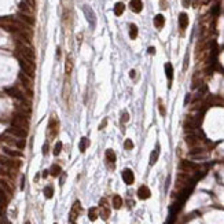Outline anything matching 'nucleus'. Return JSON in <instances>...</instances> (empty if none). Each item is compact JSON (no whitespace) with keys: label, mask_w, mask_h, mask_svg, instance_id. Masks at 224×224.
Segmentation results:
<instances>
[{"label":"nucleus","mask_w":224,"mask_h":224,"mask_svg":"<svg viewBox=\"0 0 224 224\" xmlns=\"http://www.w3.org/2000/svg\"><path fill=\"white\" fill-rule=\"evenodd\" d=\"M17 43V54L21 56H23V58L29 59V61L35 62L36 59V55H35V51H33V48L30 47V44H28V43H23L21 41V40H15Z\"/></svg>","instance_id":"1"},{"label":"nucleus","mask_w":224,"mask_h":224,"mask_svg":"<svg viewBox=\"0 0 224 224\" xmlns=\"http://www.w3.org/2000/svg\"><path fill=\"white\" fill-rule=\"evenodd\" d=\"M17 58H18L20 66H21V69H22L23 73L28 74V76H30V77H33V76H35V62L23 58V56L18 55V54H17Z\"/></svg>","instance_id":"2"},{"label":"nucleus","mask_w":224,"mask_h":224,"mask_svg":"<svg viewBox=\"0 0 224 224\" xmlns=\"http://www.w3.org/2000/svg\"><path fill=\"white\" fill-rule=\"evenodd\" d=\"M11 124H13L14 127H20V128H23V129L28 131V128H29V117L17 111V113L14 114L13 120H11Z\"/></svg>","instance_id":"3"},{"label":"nucleus","mask_w":224,"mask_h":224,"mask_svg":"<svg viewBox=\"0 0 224 224\" xmlns=\"http://www.w3.org/2000/svg\"><path fill=\"white\" fill-rule=\"evenodd\" d=\"M18 80H20V83L23 85V87L28 89V91L32 94V88H33V81H32V77L28 74H25L23 71H21L20 74H18Z\"/></svg>","instance_id":"4"},{"label":"nucleus","mask_w":224,"mask_h":224,"mask_svg":"<svg viewBox=\"0 0 224 224\" xmlns=\"http://www.w3.org/2000/svg\"><path fill=\"white\" fill-rule=\"evenodd\" d=\"M83 11H84V15L85 18H87V21L89 22V25H91V28H95V23H96V18H95V13L94 10H92L89 6H83Z\"/></svg>","instance_id":"5"},{"label":"nucleus","mask_w":224,"mask_h":224,"mask_svg":"<svg viewBox=\"0 0 224 224\" xmlns=\"http://www.w3.org/2000/svg\"><path fill=\"white\" fill-rule=\"evenodd\" d=\"M7 133L8 135H13V136L15 138H20V139H23V138L28 136V131L23 129V128H20V127H11L7 129Z\"/></svg>","instance_id":"6"},{"label":"nucleus","mask_w":224,"mask_h":224,"mask_svg":"<svg viewBox=\"0 0 224 224\" xmlns=\"http://www.w3.org/2000/svg\"><path fill=\"white\" fill-rule=\"evenodd\" d=\"M58 129H59V123L56 120L55 116H52L50 118V123H48V132H50V136L51 138H55L56 133H58Z\"/></svg>","instance_id":"7"},{"label":"nucleus","mask_w":224,"mask_h":224,"mask_svg":"<svg viewBox=\"0 0 224 224\" xmlns=\"http://www.w3.org/2000/svg\"><path fill=\"white\" fill-rule=\"evenodd\" d=\"M199 166L197 164L191 162V161H186L183 159L182 162H180V169H182L183 172H195V171H198Z\"/></svg>","instance_id":"8"},{"label":"nucleus","mask_w":224,"mask_h":224,"mask_svg":"<svg viewBox=\"0 0 224 224\" xmlns=\"http://www.w3.org/2000/svg\"><path fill=\"white\" fill-rule=\"evenodd\" d=\"M81 213V205H80V202L76 201L74 205H73V208H71L70 210V221L71 223H74V220L77 219V216Z\"/></svg>","instance_id":"9"},{"label":"nucleus","mask_w":224,"mask_h":224,"mask_svg":"<svg viewBox=\"0 0 224 224\" xmlns=\"http://www.w3.org/2000/svg\"><path fill=\"white\" fill-rule=\"evenodd\" d=\"M6 92L10 95V96H13V98H15V99H18V101H25V96L22 95V92H21L18 88H15V87L7 88Z\"/></svg>","instance_id":"10"},{"label":"nucleus","mask_w":224,"mask_h":224,"mask_svg":"<svg viewBox=\"0 0 224 224\" xmlns=\"http://www.w3.org/2000/svg\"><path fill=\"white\" fill-rule=\"evenodd\" d=\"M110 216V209L107 208V201L106 199H101V217L103 220H107Z\"/></svg>","instance_id":"11"},{"label":"nucleus","mask_w":224,"mask_h":224,"mask_svg":"<svg viewBox=\"0 0 224 224\" xmlns=\"http://www.w3.org/2000/svg\"><path fill=\"white\" fill-rule=\"evenodd\" d=\"M150 195H151V192H150L147 186H140L138 189V198L139 199H147L150 198Z\"/></svg>","instance_id":"12"},{"label":"nucleus","mask_w":224,"mask_h":224,"mask_svg":"<svg viewBox=\"0 0 224 224\" xmlns=\"http://www.w3.org/2000/svg\"><path fill=\"white\" fill-rule=\"evenodd\" d=\"M123 180L127 184H132L133 182H135V177H133V172L131 171V169H124L123 171Z\"/></svg>","instance_id":"13"},{"label":"nucleus","mask_w":224,"mask_h":224,"mask_svg":"<svg viewBox=\"0 0 224 224\" xmlns=\"http://www.w3.org/2000/svg\"><path fill=\"white\" fill-rule=\"evenodd\" d=\"M0 164L4 166H13V168H20L21 166V162H15V161L7 158V157H3V156H0Z\"/></svg>","instance_id":"14"},{"label":"nucleus","mask_w":224,"mask_h":224,"mask_svg":"<svg viewBox=\"0 0 224 224\" xmlns=\"http://www.w3.org/2000/svg\"><path fill=\"white\" fill-rule=\"evenodd\" d=\"M18 20H21L23 23H26L28 26H32L33 23H35V20H33V17L29 15V14L20 13V14H18Z\"/></svg>","instance_id":"15"},{"label":"nucleus","mask_w":224,"mask_h":224,"mask_svg":"<svg viewBox=\"0 0 224 224\" xmlns=\"http://www.w3.org/2000/svg\"><path fill=\"white\" fill-rule=\"evenodd\" d=\"M129 7H131V10H132L133 13H140V11H142V8H143L142 0H131Z\"/></svg>","instance_id":"16"},{"label":"nucleus","mask_w":224,"mask_h":224,"mask_svg":"<svg viewBox=\"0 0 224 224\" xmlns=\"http://www.w3.org/2000/svg\"><path fill=\"white\" fill-rule=\"evenodd\" d=\"M205 153V149L204 147H199V146H195V147H191V150H190V156L191 157H195V158H202L201 154Z\"/></svg>","instance_id":"17"},{"label":"nucleus","mask_w":224,"mask_h":224,"mask_svg":"<svg viewBox=\"0 0 224 224\" xmlns=\"http://www.w3.org/2000/svg\"><path fill=\"white\" fill-rule=\"evenodd\" d=\"M20 11L23 14H29L32 15L33 13V6H30L29 3H26V2H21L20 3Z\"/></svg>","instance_id":"18"},{"label":"nucleus","mask_w":224,"mask_h":224,"mask_svg":"<svg viewBox=\"0 0 224 224\" xmlns=\"http://www.w3.org/2000/svg\"><path fill=\"white\" fill-rule=\"evenodd\" d=\"M179 26H180V29H183V30L189 26V17H187L186 13H182L179 15Z\"/></svg>","instance_id":"19"},{"label":"nucleus","mask_w":224,"mask_h":224,"mask_svg":"<svg viewBox=\"0 0 224 224\" xmlns=\"http://www.w3.org/2000/svg\"><path fill=\"white\" fill-rule=\"evenodd\" d=\"M164 25H165V17L162 14H158V15L154 17V26H156L157 29L164 28Z\"/></svg>","instance_id":"20"},{"label":"nucleus","mask_w":224,"mask_h":224,"mask_svg":"<svg viewBox=\"0 0 224 224\" xmlns=\"http://www.w3.org/2000/svg\"><path fill=\"white\" fill-rule=\"evenodd\" d=\"M158 156H159V147L157 146L156 149L151 151V154H150V165H154V164L157 162V159H158Z\"/></svg>","instance_id":"21"},{"label":"nucleus","mask_w":224,"mask_h":224,"mask_svg":"<svg viewBox=\"0 0 224 224\" xmlns=\"http://www.w3.org/2000/svg\"><path fill=\"white\" fill-rule=\"evenodd\" d=\"M63 99H65L66 102H68L69 99V95H70V84H69V78H66L65 80V87H63Z\"/></svg>","instance_id":"22"},{"label":"nucleus","mask_w":224,"mask_h":224,"mask_svg":"<svg viewBox=\"0 0 224 224\" xmlns=\"http://www.w3.org/2000/svg\"><path fill=\"white\" fill-rule=\"evenodd\" d=\"M165 73H166V78L169 81L173 78V68H172V63H165Z\"/></svg>","instance_id":"23"},{"label":"nucleus","mask_w":224,"mask_h":224,"mask_svg":"<svg viewBox=\"0 0 224 224\" xmlns=\"http://www.w3.org/2000/svg\"><path fill=\"white\" fill-rule=\"evenodd\" d=\"M106 161L109 164H114V161H116V154H114V151L111 149L106 150Z\"/></svg>","instance_id":"24"},{"label":"nucleus","mask_w":224,"mask_h":224,"mask_svg":"<svg viewBox=\"0 0 224 224\" xmlns=\"http://www.w3.org/2000/svg\"><path fill=\"white\" fill-rule=\"evenodd\" d=\"M124 10H125L124 3H121V2L116 3V6H114V14H116V15H121V14L124 13Z\"/></svg>","instance_id":"25"},{"label":"nucleus","mask_w":224,"mask_h":224,"mask_svg":"<svg viewBox=\"0 0 224 224\" xmlns=\"http://www.w3.org/2000/svg\"><path fill=\"white\" fill-rule=\"evenodd\" d=\"M136 36H138V26L135 23H129V37L132 40H135Z\"/></svg>","instance_id":"26"},{"label":"nucleus","mask_w":224,"mask_h":224,"mask_svg":"<svg viewBox=\"0 0 224 224\" xmlns=\"http://www.w3.org/2000/svg\"><path fill=\"white\" fill-rule=\"evenodd\" d=\"M98 216H99V212H98L96 208H91L89 210H88V217H89V220H91V221L96 220Z\"/></svg>","instance_id":"27"},{"label":"nucleus","mask_w":224,"mask_h":224,"mask_svg":"<svg viewBox=\"0 0 224 224\" xmlns=\"http://www.w3.org/2000/svg\"><path fill=\"white\" fill-rule=\"evenodd\" d=\"M113 206L114 209H120L123 206V199H121L120 195H114L113 197Z\"/></svg>","instance_id":"28"},{"label":"nucleus","mask_w":224,"mask_h":224,"mask_svg":"<svg viewBox=\"0 0 224 224\" xmlns=\"http://www.w3.org/2000/svg\"><path fill=\"white\" fill-rule=\"evenodd\" d=\"M88 144H89V140H88L87 138H81V140H80V144H78V147H80V151H81V153H84L85 150H87Z\"/></svg>","instance_id":"29"},{"label":"nucleus","mask_w":224,"mask_h":224,"mask_svg":"<svg viewBox=\"0 0 224 224\" xmlns=\"http://www.w3.org/2000/svg\"><path fill=\"white\" fill-rule=\"evenodd\" d=\"M3 151L10 157H22V154H21L20 151H14V150L8 149V147H3Z\"/></svg>","instance_id":"30"},{"label":"nucleus","mask_w":224,"mask_h":224,"mask_svg":"<svg viewBox=\"0 0 224 224\" xmlns=\"http://www.w3.org/2000/svg\"><path fill=\"white\" fill-rule=\"evenodd\" d=\"M71 70H73V62H71L70 56H68V59H66V65H65V71H66V76H69L71 73Z\"/></svg>","instance_id":"31"},{"label":"nucleus","mask_w":224,"mask_h":224,"mask_svg":"<svg viewBox=\"0 0 224 224\" xmlns=\"http://www.w3.org/2000/svg\"><path fill=\"white\" fill-rule=\"evenodd\" d=\"M50 173H51L52 176H59V173H61V166L54 164V165L51 166V169H50Z\"/></svg>","instance_id":"32"},{"label":"nucleus","mask_w":224,"mask_h":224,"mask_svg":"<svg viewBox=\"0 0 224 224\" xmlns=\"http://www.w3.org/2000/svg\"><path fill=\"white\" fill-rule=\"evenodd\" d=\"M44 195H46V198H52V195H54V187L52 186H47L46 189H44Z\"/></svg>","instance_id":"33"},{"label":"nucleus","mask_w":224,"mask_h":224,"mask_svg":"<svg viewBox=\"0 0 224 224\" xmlns=\"http://www.w3.org/2000/svg\"><path fill=\"white\" fill-rule=\"evenodd\" d=\"M61 150H62V142H56L55 147H54V156H59Z\"/></svg>","instance_id":"34"},{"label":"nucleus","mask_w":224,"mask_h":224,"mask_svg":"<svg viewBox=\"0 0 224 224\" xmlns=\"http://www.w3.org/2000/svg\"><path fill=\"white\" fill-rule=\"evenodd\" d=\"M124 147H125V150H132L133 149V143L131 139H127L125 142H124Z\"/></svg>","instance_id":"35"},{"label":"nucleus","mask_w":224,"mask_h":224,"mask_svg":"<svg viewBox=\"0 0 224 224\" xmlns=\"http://www.w3.org/2000/svg\"><path fill=\"white\" fill-rule=\"evenodd\" d=\"M128 121H129V114H128L127 111H124L123 116H121V123L125 124V123H128Z\"/></svg>","instance_id":"36"},{"label":"nucleus","mask_w":224,"mask_h":224,"mask_svg":"<svg viewBox=\"0 0 224 224\" xmlns=\"http://www.w3.org/2000/svg\"><path fill=\"white\" fill-rule=\"evenodd\" d=\"M158 109H159V113H161V116H165L166 110H165V107H164V104H162V102H161V101L158 102Z\"/></svg>","instance_id":"37"},{"label":"nucleus","mask_w":224,"mask_h":224,"mask_svg":"<svg viewBox=\"0 0 224 224\" xmlns=\"http://www.w3.org/2000/svg\"><path fill=\"white\" fill-rule=\"evenodd\" d=\"M15 146L18 147V149H20V150H22L23 147H25V140H23V139H21V140H17Z\"/></svg>","instance_id":"38"},{"label":"nucleus","mask_w":224,"mask_h":224,"mask_svg":"<svg viewBox=\"0 0 224 224\" xmlns=\"http://www.w3.org/2000/svg\"><path fill=\"white\" fill-rule=\"evenodd\" d=\"M106 125H107V118H104V120L102 121V124L99 125V129H103V128L106 127Z\"/></svg>","instance_id":"39"},{"label":"nucleus","mask_w":224,"mask_h":224,"mask_svg":"<svg viewBox=\"0 0 224 224\" xmlns=\"http://www.w3.org/2000/svg\"><path fill=\"white\" fill-rule=\"evenodd\" d=\"M43 153H44V154L48 153V143H46V144H44V147H43Z\"/></svg>","instance_id":"40"},{"label":"nucleus","mask_w":224,"mask_h":224,"mask_svg":"<svg viewBox=\"0 0 224 224\" xmlns=\"http://www.w3.org/2000/svg\"><path fill=\"white\" fill-rule=\"evenodd\" d=\"M149 54H156V48L154 47H149Z\"/></svg>","instance_id":"41"},{"label":"nucleus","mask_w":224,"mask_h":224,"mask_svg":"<svg viewBox=\"0 0 224 224\" xmlns=\"http://www.w3.org/2000/svg\"><path fill=\"white\" fill-rule=\"evenodd\" d=\"M183 6H184V7H189V6H190V0H183Z\"/></svg>","instance_id":"42"},{"label":"nucleus","mask_w":224,"mask_h":224,"mask_svg":"<svg viewBox=\"0 0 224 224\" xmlns=\"http://www.w3.org/2000/svg\"><path fill=\"white\" fill-rule=\"evenodd\" d=\"M135 73H136V71H135V70H131V73H129V74H131V77H135Z\"/></svg>","instance_id":"43"},{"label":"nucleus","mask_w":224,"mask_h":224,"mask_svg":"<svg viewBox=\"0 0 224 224\" xmlns=\"http://www.w3.org/2000/svg\"><path fill=\"white\" fill-rule=\"evenodd\" d=\"M25 224H30V223H29V221H26V223H25Z\"/></svg>","instance_id":"44"},{"label":"nucleus","mask_w":224,"mask_h":224,"mask_svg":"<svg viewBox=\"0 0 224 224\" xmlns=\"http://www.w3.org/2000/svg\"><path fill=\"white\" fill-rule=\"evenodd\" d=\"M71 224H76V223H71Z\"/></svg>","instance_id":"45"}]
</instances>
